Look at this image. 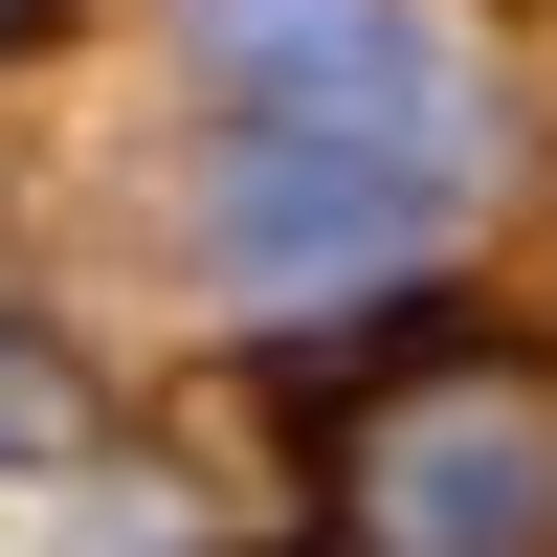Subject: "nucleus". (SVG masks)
<instances>
[{
	"label": "nucleus",
	"instance_id": "f257e3e1",
	"mask_svg": "<svg viewBox=\"0 0 557 557\" xmlns=\"http://www.w3.org/2000/svg\"><path fill=\"white\" fill-rule=\"evenodd\" d=\"M312 491H335V557H557V380L513 335H424L335 401Z\"/></svg>",
	"mask_w": 557,
	"mask_h": 557
},
{
	"label": "nucleus",
	"instance_id": "39448f33",
	"mask_svg": "<svg viewBox=\"0 0 557 557\" xmlns=\"http://www.w3.org/2000/svg\"><path fill=\"white\" fill-rule=\"evenodd\" d=\"M23 23H45V0H0V45H23Z\"/></svg>",
	"mask_w": 557,
	"mask_h": 557
},
{
	"label": "nucleus",
	"instance_id": "20e7f679",
	"mask_svg": "<svg viewBox=\"0 0 557 557\" xmlns=\"http://www.w3.org/2000/svg\"><path fill=\"white\" fill-rule=\"evenodd\" d=\"M67 446H89V380L23 335V312H0V469H67Z\"/></svg>",
	"mask_w": 557,
	"mask_h": 557
},
{
	"label": "nucleus",
	"instance_id": "7ed1b4c3",
	"mask_svg": "<svg viewBox=\"0 0 557 557\" xmlns=\"http://www.w3.org/2000/svg\"><path fill=\"white\" fill-rule=\"evenodd\" d=\"M446 178L401 157H335V134H201V290H335V268H380L401 223H424Z\"/></svg>",
	"mask_w": 557,
	"mask_h": 557
},
{
	"label": "nucleus",
	"instance_id": "f03ea898",
	"mask_svg": "<svg viewBox=\"0 0 557 557\" xmlns=\"http://www.w3.org/2000/svg\"><path fill=\"white\" fill-rule=\"evenodd\" d=\"M178 67L223 134H335V157L469 178V45L446 0H178Z\"/></svg>",
	"mask_w": 557,
	"mask_h": 557
}]
</instances>
